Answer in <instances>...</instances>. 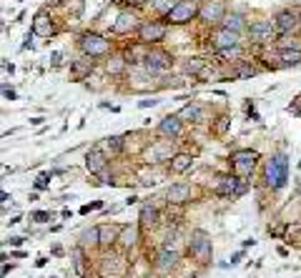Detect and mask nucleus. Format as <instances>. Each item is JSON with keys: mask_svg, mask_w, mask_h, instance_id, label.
I'll use <instances>...</instances> for the list:
<instances>
[{"mask_svg": "<svg viewBox=\"0 0 301 278\" xmlns=\"http://www.w3.org/2000/svg\"><path fill=\"white\" fill-rule=\"evenodd\" d=\"M264 183L268 190H281L288 183V158L286 153H274L264 163Z\"/></svg>", "mask_w": 301, "mask_h": 278, "instance_id": "1", "label": "nucleus"}, {"mask_svg": "<svg viewBox=\"0 0 301 278\" xmlns=\"http://www.w3.org/2000/svg\"><path fill=\"white\" fill-rule=\"evenodd\" d=\"M258 158H261V156H258L256 150H251V148H238V150H234L231 158H228L231 173L238 176V178H251L254 170H256V166H258Z\"/></svg>", "mask_w": 301, "mask_h": 278, "instance_id": "2", "label": "nucleus"}, {"mask_svg": "<svg viewBox=\"0 0 301 278\" xmlns=\"http://www.w3.org/2000/svg\"><path fill=\"white\" fill-rule=\"evenodd\" d=\"M98 273L100 278H123L128 273V260L123 253H113L110 248L103 250V256L98 258Z\"/></svg>", "mask_w": 301, "mask_h": 278, "instance_id": "3", "label": "nucleus"}, {"mask_svg": "<svg viewBox=\"0 0 301 278\" xmlns=\"http://www.w3.org/2000/svg\"><path fill=\"white\" fill-rule=\"evenodd\" d=\"M198 0H176V6L171 8V13L164 18L168 26H188L191 20L198 18Z\"/></svg>", "mask_w": 301, "mask_h": 278, "instance_id": "4", "label": "nucleus"}, {"mask_svg": "<svg viewBox=\"0 0 301 278\" xmlns=\"http://www.w3.org/2000/svg\"><path fill=\"white\" fill-rule=\"evenodd\" d=\"M136 36H138V43H143L148 48L161 46L166 40V36H168V23H164V20H143Z\"/></svg>", "mask_w": 301, "mask_h": 278, "instance_id": "5", "label": "nucleus"}, {"mask_svg": "<svg viewBox=\"0 0 301 278\" xmlns=\"http://www.w3.org/2000/svg\"><path fill=\"white\" fill-rule=\"evenodd\" d=\"M78 48H80V53H86L90 58H106V56H110V40L106 36L90 33V30L78 38Z\"/></svg>", "mask_w": 301, "mask_h": 278, "instance_id": "6", "label": "nucleus"}, {"mask_svg": "<svg viewBox=\"0 0 301 278\" xmlns=\"http://www.w3.org/2000/svg\"><path fill=\"white\" fill-rule=\"evenodd\" d=\"M140 68H143L146 73H154V76L168 73V70L174 68V56H171L168 50H164V48H150V50L146 53Z\"/></svg>", "mask_w": 301, "mask_h": 278, "instance_id": "7", "label": "nucleus"}, {"mask_svg": "<svg viewBox=\"0 0 301 278\" xmlns=\"http://www.w3.org/2000/svg\"><path fill=\"white\" fill-rule=\"evenodd\" d=\"M211 253H214L211 236H208L204 228L191 230V238H188V256H194L198 263H208V260H211Z\"/></svg>", "mask_w": 301, "mask_h": 278, "instance_id": "8", "label": "nucleus"}, {"mask_svg": "<svg viewBox=\"0 0 301 278\" xmlns=\"http://www.w3.org/2000/svg\"><path fill=\"white\" fill-rule=\"evenodd\" d=\"M246 36H248L251 43H256V46H268V43L276 40L278 30H276V26H274L271 20H254V23H248Z\"/></svg>", "mask_w": 301, "mask_h": 278, "instance_id": "9", "label": "nucleus"}, {"mask_svg": "<svg viewBox=\"0 0 301 278\" xmlns=\"http://www.w3.org/2000/svg\"><path fill=\"white\" fill-rule=\"evenodd\" d=\"M224 18H226V6L221 0H206L198 10V20L206 26H221Z\"/></svg>", "mask_w": 301, "mask_h": 278, "instance_id": "10", "label": "nucleus"}, {"mask_svg": "<svg viewBox=\"0 0 301 278\" xmlns=\"http://www.w3.org/2000/svg\"><path fill=\"white\" fill-rule=\"evenodd\" d=\"M208 43L211 48L218 53V50H226V48H234V46H241V33H234L224 26H218L211 36H208Z\"/></svg>", "mask_w": 301, "mask_h": 278, "instance_id": "11", "label": "nucleus"}, {"mask_svg": "<svg viewBox=\"0 0 301 278\" xmlns=\"http://www.w3.org/2000/svg\"><path fill=\"white\" fill-rule=\"evenodd\" d=\"M274 26H276L278 36H291L301 28V16H298V10H281L274 18Z\"/></svg>", "mask_w": 301, "mask_h": 278, "instance_id": "12", "label": "nucleus"}, {"mask_svg": "<svg viewBox=\"0 0 301 278\" xmlns=\"http://www.w3.org/2000/svg\"><path fill=\"white\" fill-rule=\"evenodd\" d=\"M244 193H246V183H244V178H238V176H224V178H218L216 196L228 198V196H244Z\"/></svg>", "mask_w": 301, "mask_h": 278, "instance_id": "13", "label": "nucleus"}, {"mask_svg": "<svg viewBox=\"0 0 301 278\" xmlns=\"http://www.w3.org/2000/svg\"><path fill=\"white\" fill-rule=\"evenodd\" d=\"M140 23H138V16L133 10H120L116 23H113V33L116 36H130V33H138Z\"/></svg>", "mask_w": 301, "mask_h": 278, "instance_id": "14", "label": "nucleus"}, {"mask_svg": "<svg viewBox=\"0 0 301 278\" xmlns=\"http://www.w3.org/2000/svg\"><path fill=\"white\" fill-rule=\"evenodd\" d=\"M108 168V153L103 150V148H90L88 153H86V170L90 173V176H100L103 170Z\"/></svg>", "mask_w": 301, "mask_h": 278, "instance_id": "15", "label": "nucleus"}, {"mask_svg": "<svg viewBox=\"0 0 301 278\" xmlns=\"http://www.w3.org/2000/svg\"><path fill=\"white\" fill-rule=\"evenodd\" d=\"M178 260H181V250H174V248L161 246V248H158V256H156V270L166 276V273H171V270L178 266Z\"/></svg>", "mask_w": 301, "mask_h": 278, "instance_id": "16", "label": "nucleus"}, {"mask_svg": "<svg viewBox=\"0 0 301 278\" xmlns=\"http://www.w3.org/2000/svg\"><path fill=\"white\" fill-rule=\"evenodd\" d=\"M166 200H168V206H186V203H191L194 200L191 183H174L168 188V193H166Z\"/></svg>", "mask_w": 301, "mask_h": 278, "instance_id": "17", "label": "nucleus"}, {"mask_svg": "<svg viewBox=\"0 0 301 278\" xmlns=\"http://www.w3.org/2000/svg\"><path fill=\"white\" fill-rule=\"evenodd\" d=\"M93 70H96V58H90V56H86V53H80V58H76V60L70 63V76H73L76 80L90 78Z\"/></svg>", "mask_w": 301, "mask_h": 278, "instance_id": "18", "label": "nucleus"}, {"mask_svg": "<svg viewBox=\"0 0 301 278\" xmlns=\"http://www.w3.org/2000/svg\"><path fill=\"white\" fill-rule=\"evenodd\" d=\"M158 136L161 138H181L184 136V120L181 116H166L161 123H158Z\"/></svg>", "mask_w": 301, "mask_h": 278, "instance_id": "19", "label": "nucleus"}, {"mask_svg": "<svg viewBox=\"0 0 301 278\" xmlns=\"http://www.w3.org/2000/svg\"><path fill=\"white\" fill-rule=\"evenodd\" d=\"M56 33H58L56 20H53L46 10H40V13L36 16V20H33V36H38V38H50V36H56Z\"/></svg>", "mask_w": 301, "mask_h": 278, "instance_id": "20", "label": "nucleus"}, {"mask_svg": "<svg viewBox=\"0 0 301 278\" xmlns=\"http://www.w3.org/2000/svg\"><path fill=\"white\" fill-rule=\"evenodd\" d=\"M98 228H100V243H98V248H100V250H108V248H113V246L120 240L123 226H116V223H106V226H98Z\"/></svg>", "mask_w": 301, "mask_h": 278, "instance_id": "21", "label": "nucleus"}, {"mask_svg": "<svg viewBox=\"0 0 301 278\" xmlns=\"http://www.w3.org/2000/svg\"><path fill=\"white\" fill-rule=\"evenodd\" d=\"M178 116H181L184 123H204V120H206V110H204L201 103H188V106H184V108L178 110Z\"/></svg>", "mask_w": 301, "mask_h": 278, "instance_id": "22", "label": "nucleus"}, {"mask_svg": "<svg viewBox=\"0 0 301 278\" xmlns=\"http://www.w3.org/2000/svg\"><path fill=\"white\" fill-rule=\"evenodd\" d=\"M138 220H140V223H138L140 228H156V226H158V220H161V213H158V208H156V206L146 203V206H140Z\"/></svg>", "mask_w": 301, "mask_h": 278, "instance_id": "23", "label": "nucleus"}, {"mask_svg": "<svg viewBox=\"0 0 301 278\" xmlns=\"http://www.w3.org/2000/svg\"><path fill=\"white\" fill-rule=\"evenodd\" d=\"M191 166H194V156H191V153H176V156L168 160V168H171V173H176V176L188 173Z\"/></svg>", "mask_w": 301, "mask_h": 278, "instance_id": "24", "label": "nucleus"}, {"mask_svg": "<svg viewBox=\"0 0 301 278\" xmlns=\"http://www.w3.org/2000/svg\"><path fill=\"white\" fill-rule=\"evenodd\" d=\"M150 153H154V163H161V160H171L176 153H174V138H166L156 146H150Z\"/></svg>", "mask_w": 301, "mask_h": 278, "instance_id": "25", "label": "nucleus"}, {"mask_svg": "<svg viewBox=\"0 0 301 278\" xmlns=\"http://www.w3.org/2000/svg\"><path fill=\"white\" fill-rule=\"evenodd\" d=\"M138 240H140V228H138V226H123V233H120L118 246L128 250V248L138 246Z\"/></svg>", "mask_w": 301, "mask_h": 278, "instance_id": "26", "label": "nucleus"}, {"mask_svg": "<svg viewBox=\"0 0 301 278\" xmlns=\"http://www.w3.org/2000/svg\"><path fill=\"white\" fill-rule=\"evenodd\" d=\"M126 68H128L126 53H123V56H108V60H106V73H108V76H123Z\"/></svg>", "mask_w": 301, "mask_h": 278, "instance_id": "27", "label": "nucleus"}, {"mask_svg": "<svg viewBox=\"0 0 301 278\" xmlns=\"http://www.w3.org/2000/svg\"><path fill=\"white\" fill-rule=\"evenodd\" d=\"M206 68H208V60H206V58H186V60H184V73H186V76L198 78Z\"/></svg>", "mask_w": 301, "mask_h": 278, "instance_id": "28", "label": "nucleus"}, {"mask_svg": "<svg viewBox=\"0 0 301 278\" xmlns=\"http://www.w3.org/2000/svg\"><path fill=\"white\" fill-rule=\"evenodd\" d=\"M278 60H281V68L298 66L301 63V48H278Z\"/></svg>", "mask_w": 301, "mask_h": 278, "instance_id": "29", "label": "nucleus"}, {"mask_svg": "<svg viewBox=\"0 0 301 278\" xmlns=\"http://www.w3.org/2000/svg\"><path fill=\"white\" fill-rule=\"evenodd\" d=\"M221 26H224V28H228V30H234V33H244V30L248 28L241 13H226V18H224V23H221Z\"/></svg>", "mask_w": 301, "mask_h": 278, "instance_id": "30", "label": "nucleus"}, {"mask_svg": "<svg viewBox=\"0 0 301 278\" xmlns=\"http://www.w3.org/2000/svg\"><path fill=\"white\" fill-rule=\"evenodd\" d=\"M98 243H100V228L98 226H93V228H86L83 233H80V246L83 248H98Z\"/></svg>", "mask_w": 301, "mask_h": 278, "instance_id": "31", "label": "nucleus"}, {"mask_svg": "<svg viewBox=\"0 0 301 278\" xmlns=\"http://www.w3.org/2000/svg\"><path fill=\"white\" fill-rule=\"evenodd\" d=\"M148 6H150V10H154V13H158V16L166 18L176 3H174V0H148Z\"/></svg>", "mask_w": 301, "mask_h": 278, "instance_id": "32", "label": "nucleus"}, {"mask_svg": "<svg viewBox=\"0 0 301 278\" xmlns=\"http://www.w3.org/2000/svg\"><path fill=\"white\" fill-rule=\"evenodd\" d=\"M216 56H218V58H224V60H234V63H241V58H244V48H241V46H234V48L218 50Z\"/></svg>", "mask_w": 301, "mask_h": 278, "instance_id": "33", "label": "nucleus"}, {"mask_svg": "<svg viewBox=\"0 0 301 278\" xmlns=\"http://www.w3.org/2000/svg\"><path fill=\"white\" fill-rule=\"evenodd\" d=\"M106 146L110 148V153H120L123 146H126V138L123 136H110V138H106Z\"/></svg>", "mask_w": 301, "mask_h": 278, "instance_id": "34", "label": "nucleus"}, {"mask_svg": "<svg viewBox=\"0 0 301 278\" xmlns=\"http://www.w3.org/2000/svg\"><path fill=\"white\" fill-rule=\"evenodd\" d=\"M228 123H231V120H228L226 116H218V118H216V123L211 126V130H214L216 136H224V133L228 130Z\"/></svg>", "mask_w": 301, "mask_h": 278, "instance_id": "35", "label": "nucleus"}, {"mask_svg": "<svg viewBox=\"0 0 301 278\" xmlns=\"http://www.w3.org/2000/svg\"><path fill=\"white\" fill-rule=\"evenodd\" d=\"M238 66V70H236V76L238 78H251V76H256V68L254 66H248L246 60H241V63H236Z\"/></svg>", "mask_w": 301, "mask_h": 278, "instance_id": "36", "label": "nucleus"}, {"mask_svg": "<svg viewBox=\"0 0 301 278\" xmlns=\"http://www.w3.org/2000/svg\"><path fill=\"white\" fill-rule=\"evenodd\" d=\"M73 266H76L78 273H83V246L73 250Z\"/></svg>", "mask_w": 301, "mask_h": 278, "instance_id": "37", "label": "nucleus"}, {"mask_svg": "<svg viewBox=\"0 0 301 278\" xmlns=\"http://www.w3.org/2000/svg\"><path fill=\"white\" fill-rule=\"evenodd\" d=\"M30 218H33L36 223H46V220H50V213H48V210H36Z\"/></svg>", "mask_w": 301, "mask_h": 278, "instance_id": "38", "label": "nucleus"}, {"mask_svg": "<svg viewBox=\"0 0 301 278\" xmlns=\"http://www.w3.org/2000/svg\"><path fill=\"white\" fill-rule=\"evenodd\" d=\"M48 173H43V176H38V180H36V190H46L48 188Z\"/></svg>", "mask_w": 301, "mask_h": 278, "instance_id": "39", "label": "nucleus"}, {"mask_svg": "<svg viewBox=\"0 0 301 278\" xmlns=\"http://www.w3.org/2000/svg\"><path fill=\"white\" fill-rule=\"evenodd\" d=\"M100 206H103V203H100V200H96V203H86V206H83V208H80V213H83V216H88V213H90V210H98V208H100Z\"/></svg>", "mask_w": 301, "mask_h": 278, "instance_id": "40", "label": "nucleus"}, {"mask_svg": "<svg viewBox=\"0 0 301 278\" xmlns=\"http://www.w3.org/2000/svg\"><path fill=\"white\" fill-rule=\"evenodd\" d=\"M138 106H140V108H154V106H158V100H156V98H143Z\"/></svg>", "mask_w": 301, "mask_h": 278, "instance_id": "41", "label": "nucleus"}, {"mask_svg": "<svg viewBox=\"0 0 301 278\" xmlns=\"http://www.w3.org/2000/svg\"><path fill=\"white\" fill-rule=\"evenodd\" d=\"M3 96H6L8 100H16V90H8V88H3Z\"/></svg>", "mask_w": 301, "mask_h": 278, "instance_id": "42", "label": "nucleus"}, {"mask_svg": "<svg viewBox=\"0 0 301 278\" xmlns=\"http://www.w3.org/2000/svg\"><path fill=\"white\" fill-rule=\"evenodd\" d=\"M8 243H10V246H20L23 238H20V236H13V238H8Z\"/></svg>", "mask_w": 301, "mask_h": 278, "instance_id": "43", "label": "nucleus"}, {"mask_svg": "<svg viewBox=\"0 0 301 278\" xmlns=\"http://www.w3.org/2000/svg\"><path fill=\"white\" fill-rule=\"evenodd\" d=\"M244 258V250H238V253H234V258H231V266H236L238 260Z\"/></svg>", "mask_w": 301, "mask_h": 278, "instance_id": "44", "label": "nucleus"}, {"mask_svg": "<svg viewBox=\"0 0 301 278\" xmlns=\"http://www.w3.org/2000/svg\"><path fill=\"white\" fill-rule=\"evenodd\" d=\"M128 3H130V6H146L148 0H128Z\"/></svg>", "mask_w": 301, "mask_h": 278, "instance_id": "45", "label": "nucleus"}]
</instances>
